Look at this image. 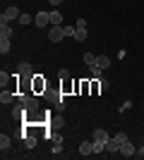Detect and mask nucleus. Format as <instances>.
<instances>
[{"instance_id":"obj_1","label":"nucleus","mask_w":144,"mask_h":160,"mask_svg":"<svg viewBox=\"0 0 144 160\" xmlns=\"http://www.w3.org/2000/svg\"><path fill=\"white\" fill-rule=\"evenodd\" d=\"M17 98H19V100H24V108H27V115H36V112H39V100H36L34 96L19 93Z\"/></svg>"},{"instance_id":"obj_2","label":"nucleus","mask_w":144,"mask_h":160,"mask_svg":"<svg viewBox=\"0 0 144 160\" xmlns=\"http://www.w3.org/2000/svg\"><path fill=\"white\" fill-rule=\"evenodd\" d=\"M65 38V31H62V27H55V24H51V29H48V41H53V43H58V41Z\"/></svg>"},{"instance_id":"obj_3","label":"nucleus","mask_w":144,"mask_h":160,"mask_svg":"<svg viewBox=\"0 0 144 160\" xmlns=\"http://www.w3.org/2000/svg\"><path fill=\"white\" fill-rule=\"evenodd\" d=\"M17 74L24 77V79H34V69H31L29 62H19V65H17Z\"/></svg>"},{"instance_id":"obj_4","label":"nucleus","mask_w":144,"mask_h":160,"mask_svg":"<svg viewBox=\"0 0 144 160\" xmlns=\"http://www.w3.org/2000/svg\"><path fill=\"white\" fill-rule=\"evenodd\" d=\"M118 153L123 155V158H132V155L137 153V148H135V143H132V141L127 139V141L123 143V146H120V151H118Z\"/></svg>"},{"instance_id":"obj_5","label":"nucleus","mask_w":144,"mask_h":160,"mask_svg":"<svg viewBox=\"0 0 144 160\" xmlns=\"http://www.w3.org/2000/svg\"><path fill=\"white\" fill-rule=\"evenodd\" d=\"M34 24H36L39 29L48 27V24H51V12H43V10H41V12H39V14L34 17Z\"/></svg>"},{"instance_id":"obj_6","label":"nucleus","mask_w":144,"mask_h":160,"mask_svg":"<svg viewBox=\"0 0 144 160\" xmlns=\"http://www.w3.org/2000/svg\"><path fill=\"white\" fill-rule=\"evenodd\" d=\"M19 7H7V10H5V12H3V17H0V19H5V22H12V19H19Z\"/></svg>"},{"instance_id":"obj_7","label":"nucleus","mask_w":144,"mask_h":160,"mask_svg":"<svg viewBox=\"0 0 144 160\" xmlns=\"http://www.w3.org/2000/svg\"><path fill=\"white\" fill-rule=\"evenodd\" d=\"M31 88H34L36 93H41V91H46V79H41L39 74H34V79H31Z\"/></svg>"},{"instance_id":"obj_8","label":"nucleus","mask_w":144,"mask_h":160,"mask_svg":"<svg viewBox=\"0 0 144 160\" xmlns=\"http://www.w3.org/2000/svg\"><path fill=\"white\" fill-rule=\"evenodd\" d=\"M0 38H12V27L5 19H0Z\"/></svg>"},{"instance_id":"obj_9","label":"nucleus","mask_w":144,"mask_h":160,"mask_svg":"<svg viewBox=\"0 0 144 160\" xmlns=\"http://www.w3.org/2000/svg\"><path fill=\"white\" fill-rule=\"evenodd\" d=\"M22 115H27V108H24V100L17 98V103L12 108V117H22Z\"/></svg>"},{"instance_id":"obj_10","label":"nucleus","mask_w":144,"mask_h":160,"mask_svg":"<svg viewBox=\"0 0 144 160\" xmlns=\"http://www.w3.org/2000/svg\"><path fill=\"white\" fill-rule=\"evenodd\" d=\"M79 153L82 155H91L94 153V141H82V143H79Z\"/></svg>"},{"instance_id":"obj_11","label":"nucleus","mask_w":144,"mask_h":160,"mask_svg":"<svg viewBox=\"0 0 144 160\" xmlns=\"http://www.w3.org/2000/svg\"><path fill=\"white\" fill-rule=\"evenodd\" d=\"M91 139H94V141H103V143H106V141H108L110 136H108L106 132H103V129H94V132H91Z\"/></svg>"},{"instance_id":"obj_12","label":"nucleus","mask_w":144,"mask_h":160,"mask_svg":"<svg viewBox=\"0 0 144 160\" xmlns=\"http://www.w3.org/2000/svg\"><path fill=\"white\" fill-rule=\"evenodd\" d=\"M106 151H108V153H118V151H120V143H118L115 139H108L106 141Z\"/></svg>"},{"instance_id":"obj_13","label":"nucleus","mask_w":144,"mask_h":160,"mask_svg":"<svg viewBox=\"0 0 144 160\" xmlns=\"http://www.w3.org/2000/svg\"><path fill=\"white\" fill-rule=\"evenodd\" d=\"M14 100V93L12 91H7V88H3V93H0V103L5 105V103H12Z\"/></svg>"},{"instance_id":"obj_14","label":"nucleus","mask_w":144,"mask_h":160,"mask_svg":"<svg viewBox=\"0 0 144 160\" xmlns=\"http://www.w3.org/2000/svg\"><path fill=\"white\" fill-rule=\"evenodd\" d=\"M51 24H55V27H62V14L58 12V10H53V12H51Z\"/></svg>"},{"instance_id":"obj_15","label":"nucleus","mask_w":144,"mask_h":160,"mask_svg":"<svg viewBox=\"0 0 144 160\" xmlns=\"http://www.w3.org/2000/svg\"><path fill=\"white\" fill-rule=\"evenodd\" d=\"M10 143H12V139H10V136H7V134H3V136H0V151H3V153H5L7 148H10Z\"/></svg>"},{"instance_id":"obj_16","label":"nucleus","mask_w":144,"mask_h":160,"mask_svg":"<svg viewBox=\"0 0 144 160\" xmlns=\"http://www.w3.org/2000/svg\"><path fill=\"white\" fill-rule=\"evenodd\" d=\"M96 65L101 67V69H108V67H110V58H106V55H99V60H96Z\"/></svg>"},{"instance_id":"obj_17","label":"nucleus","mask_w":144,"mask_h":160,"mask_svg":"<svg viewBox=\"0 0 144 160\" xmlns=\"http://www.w3.org/2000/svg\"><path fill=\"white\" fill-rule=\"evenodd\" d=\"M10 48H12V46H10V38H0V53L7 55V53H10Z\"/></svg>"},{"instance_id":"obj_18","label":"nucleus","mask_w":144,"mask_h":160,"mask_svg":"<svg viewBox=\"0 0 144 160\" xmlns=\"http://www.w3.org/2000/svg\"><path fill=\"white\" fill-rule=\"evenodd\" d=\"M96 60H99V55H94V53H84V62H87L89 67H94Z\"/></svg>"},{"instance_id":"obj_19","label":"nucleus","mask_w":144,"mask_h":160,"mask_svg":"<svg viewBox=\"0 0 144 160\" xmlns=\"http://www.w3.org/2000/svg\"><path fill=\"white\" fill-rule=\"evenodd\" d=\"M17 22H19L22 27H27V24H31V22H34V17H31V14H27V12H24V14H19V19H17Z\"/></svg>"},{"instance_id":"obj_20","label":"nucleus","mask_w":144,"mask_h":160,"mask_svg":"<svg viewBox=\"0 0 144 160\" xmlns=\"http://www.w3.org/2000/svg\"><path fill=\"white\" fill-rule=\"evenodd\" d=\"M89 72H91V77H94V79H101V77H103V69H101V67H99V65H94V67H89Z\"/></svg>"},{"instance_id":"obj_21","label":"nucleus","mask_w":144,"mask_h":160,"mask_svg":"<svg viewBox=\"0 0 144 160\" xmlns=\"http://www.w3.org/2000/svg\"><path fill=\"white\" fill-rule=\"evenodd\" d=\"M24 146H27V148H34V146H36V136L27 134V136H24Z\"/></svg>"},{"instance_id":"obj_22","label":"nucleus","mask_w":144,"mask_h":160,"mask_svg":"<svg viewBox=\"0 0 144 160\" xmlns=\"http://www.w3.org/2000/svg\"><path fill=\"white\" fill-rule=\"evenodd\" d=\"M62 31H65V36H67V38H75L77 27H65V24H62Z\"/></svg>"},{"instance_id":"obj_23","label":"nucleus","mask_w":144,"mask_h":160,"mask_svg":"<svg viewBox=\"0 0 144 160\" xmlns=\"http://www.w3.org/2000/svg\"><path fill=\"white\" fill-rule=\"evenodd\" d=\"M75 38H77V41H87V29H77Z\"/></svg>"},{"instance_id":"obj_24","label":"nucleus","mask_w":144,"mask_h":160,"mask_svg":"<svg viewBox=\"0 0 144 160\" xmlns=\"http://www.w3.org/2000/svg\"><path fill=\"white\" fill-rule=\"evenodd\" d=\"M77 88H79V91H82V93H87V91H89V81H79V84H77Z\"/></svg>"},{"instance_id":"obj_25","label":"nucleus","mask_w":144,"mask_h":160,"mask_svg":"<svg viewBox=\"0 0 144 160\" xmlns=\"http://www.w3.org/2000/svg\"><path fill=\"white\" fill-rule=\"evenodd\" d=\"M113 139H115L118 143H120V146H123L125 141H127V134H123V132H120V134H115V136H113Z\"/></svg>"},{"instance_id":"obj_26","label":"nucleus","mask_w":144,"mask_h":160,"mask_svg":"<svg viewBox=\"0 0 144 160\" xmlns=\"http://www.w3.org/2000/svg\"><path fill=\"white\" fill-rule=\"evenodd\" d=\"M7 77H10V74H5V72H0V84H3V88L7 86Z\"/></svg>"},{"instance_id":"obj_27","label":"nucleus","mask_w":144,"mask_h":160,"mask_svg":"<svg viewBox=\"0 0 144 160\" xmlns=\"http://www.w3.org/2000/svg\"><path fill=\"white\" fill-rule=\"evenodd\" d=\"M99 86H101V91H108V81L101 77V79H99Z\"/></svg>"},{"instance_id":"obj_28","label":"nucleus","mask_w":144,"mask_h":160,"mask_svg":"<svg viewBox=\"0 0 144 160\" xmlns=\"http://www.w3.org/2000/svg\"><path fill=\"white\" fill-rule=\"evenodd\" d=\"M75 27H77V29H87V19H77Z\"/></svg>"},{"instance_id":"obj_29","label":"nucleus","mask_w":144,"mask_h":160,"mask_svg":"<svg viewBox=\"0 0 144 160\" xmlns=\"http://www.w3.org/2000/svg\"><path fill=\"white\" fill-rule=\"evenodd\" d=\"M99 91H101V86H99V79H96L94 84H91V93H99Z\"/></svg>"},{"instance_id":"obj_30","label":"nucleus","mask_w":144,"mask_h":160,"mask_svg":"<svg viewBox=\"0 0 144 160\" xmlns=\"http://www.w3.org/2000/svg\"><path fill=\"white\" fill-rule=\"evenodd\" d=\"M58 77H60V79H67L70 72H67V69H60V74H58Z\"/></svg>"},{"instance_id":"obj_31","label":"nucleus","mask_w":144,"mask_h":160,"mask_svg":"<svg viewBox=\"0 0 144 160\" xmlns=\"http://www.w3.org/2000/svg\"><path fill=\"white\" fill-rule=\"evenodd\" d=\"M135 155H139V158H144V146L139 148V151H137V153H135Z\"/></svg>"},{"instance_id":"obj_32","label":"nucleus","mask_w":144,"mask_h":160,"mask_svg":"<svg viewBox=\"0 0 144 160\" xmlns=\"http://www.w3.org/2000/svg\"><path fill=\"white\" fill-rule=\"evenodd\" d=\"M48 2H51V5H60L62 0H48Z\"/></svg>"}]
</instances>
